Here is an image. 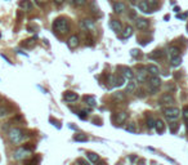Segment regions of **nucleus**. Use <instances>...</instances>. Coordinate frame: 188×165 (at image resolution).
Returning a JSON list of instances; mask_svg holds the SVG:
<instances>
[{"label": "nucleus", "mask_w": 188, "mask_h": 165, "mask_svg": "<svg viewBox=\"0 0 188 165\" xmlns=\"http://www.w3.org/2000/svg\"><path fill=\"white\" fill-rule=\"evenodd\" d=\"M135 26H137L138 30L143 31V30H147L150 23H148V21L147 19H144V18H137L135 19Z\"/></svg>", "instance_id": "obj_7"}, {"label": "nucleus", "mask_w": 188, "mask_h": 165, "mask_svg": "<svg viewBox=\"0 0 188 165\" xmlns=\"http://www.w3.org/2000/svg\"><path fill=\"white\" fill-rule=\"evenodd\" d=\"M88 159L92 161V163H98L99 161V156L94 152H88Z\"/></svg>", "instance_id": "obj_28"}, {"label": "nucleus", "mask_w": 188, "mask_h": 165, "mask_svg": "<svg viewBox=\"0 0 188 165\" xmlns=\"http://www.w3.org/2000/svg\"><path fill=\"white\" fill-rule=\"evenodd\" d=\"M131 35H133V27L131 26H126L124 28V31H122V38L128 39V38H130Z\"/></svg>", "instance_id": "obj_24"}, {"label": "nucleus", "mask_w": 188, "mask_h": 165, "mask_svg": "<svg viewBox=\"0 0 188 165\" xmlns=\"http://www.w3.org/2000/svg\"><path fill=\"white\" fill-rule=\"evenodd\" d=\"M160 103L161 105H170V103H174V97L169 94V93H165L160 97Z\"/></svg>", "instance_id": "obj_9"}, {"label": "nucleus", "mask_w": 188, "mask_h": 165, "mask_svg": "<svg viewBox=\"0 0 188 165\" xmlns=\"http://www.w3.org/2000/svg\"><path fill=\"white\" fill-rule=\"evenodd\" d=\"M148 85L151 86H155V88H160L161 85V79L158 76H151L148 79Z\"/></svg>", "instance_id": "obj_11"}, {"label": "nucleus", "mask_w": 188, "mask_h": 165, "mask_svg": "<svg viewBox=\"0 0 188 165\" xmlns=\"http://www.w3.org/2000/svg\"><path fill=\"white\" fill-rule=\"evenodd\" d=\"M126 130L130 132V133H135V132H137V127H135L134 123H130V124H128V127H126Z\"/></svg>", "instance_id": "obj_32"}, {"label": "nucleus", "mask_w": 188, "mask_h": 165, "mask_svg": "<svg viewBox=\"0 0 188 165\" xmlns=\"http://www.w3.org/2000/svg\"><path fill=\"white\" fill-rule=\"evenodd\" d=\"M76 164H77V165H90V164H89V163H88V161H86L85 159H81V157L76 160Z\"/></svg>", "instance_id": "obj_39"}, {"label": "nucleus", "mask_w": 188, "mask_h": 165, "mask_svg": "<svg viewBox=\"0 0 188 165\" xmlns=\"http://www.w3.org/2000/svg\"><path fill=\"white\" fill-rule=\"evenodd\" d=\"M64 1V0H54V3H56V4L57 5H61V4H62V3Z\"/></svg>", "instance_id": "obj_46"}, {"label": "nucleus", "mask_w": 188, "mask_h": 165, "mask_svg": "<svg viewBox=\"0 0 188 165\" xmlns=\"http://www.w3.org/2000/svg\"><path fill=\"white\" fill-rule=\"evenodd\" d=\"M80 26H81L83 30H86V31H90L95 27V23H94L93 19H89V18H85V19H81L80 21Z\"/></svg>", "instance_id": "obj_5"}, {"label": "nucleus", "mask_w": 188, "mask_h": 165, "mask_svg": "<svg viewBox=\"0 0 188 165\" xmlns=\"http://www.w3.org/2000/svg\"><path fill=\"white\" fill-rule=\"evenodd\" d=\"M130 54H131V57H138L139 54H141V50H138V49H131V50H130Z\"/></svg>", "instance_id": "obj_40"}, {"label": "nucleus", "mask_w": 188, "mask_h": 165, "mask_svg": "<svg viewBox=\"0 0 188 165\" xmlns=\"http://www.w3.org/2000/svg\"><path fill=\"white\" fill-rule=\"evenodd\" d=\"M155 128H156V130H157V133L158 134H161V133H164L165 132V124H164V121L163 120H156V124H155Z\"/></svg>", "instance_id": "obj_19"}, {"label": "nucleus", "mask_w": 188, "mask_h": 165, "mask_svg": "<svg viewBox=\"0 0 188 165\" xmlns=\"http://www.w3.org/2000/svg\"><path fill=\"white\" fill-rule=\"evenodd\" d=\"M113 98L115 99H117V101H124L125 99V96H124V93H121V92H116V93H113Z\"/></svg>", "instance_id": "obj_30"}, {"label": "nucleus", "mask_w": 188, "mask_h": 165, "mask_svg": "<svg viewBox=\"0 0 188 165\" xmlns=\"http://www.w3.org/2000/svg\"><path fill=\"white\" fill-rule=\"evenodd\" d=\"M84 101H85V103L89 106L90 108H93V107H95L97 106V101H95V98H94L93 96H85L84 97Z\"/></svg>", "instance_id": "obj_17"}, {"label": "nucleus", "mask_w": 188, "mask_h": 165, "mask_svg": "<svg viewBox=\"0 0 188 165\" xmlns=\"http://www.w3.org/2000/svg\"><path fill=\"white\" fill-rule=\"evenodd\" d=\"M182 115H183V118H184V120H188V106H184L183 107V111H182Z\"/></svg>", "instance_id": "obj_38"}, {"label": "nucleus", "mask_w": 188, "mask_h": 165, "mask_svg": "<svg viewBox=\"0 0 188 165\" xmlns=\"http://www.w3.org/2000/svg\"><path fill=\"white\" fill-rule=\"evenodd\" d=\"M144 96H146L144 90H143V89H139V90H138V93H137V97H139V98H143Z\"/></svg>", "instance_id": "obj_41"}, {"label": "nucleus", "mask_w": 188, "mask_h": 165, "mask_svg": "<svg viewBox=\"0 0 188 165\" xmlns=\"http://www.w3.org/2000/svg\"><path fill=\"white\" fill-rule=\"evenodd\" d=\"M164 57V52L163 50H153L151 54H148V58L151 59H158V58Z\"/></svg>", "instance_id": "obj_20"}, {"label": "nucleus", "mask_w": 188, "mask_h": 165, "mask_svg": "<svg viewBox=\"0 0 188 165\" xmlns=\"http://www.w3.org/2000/svg\"><path fill=\"white\" fill-rule=\"evenodd\" d=\"M67 1H69L70 4H74V1H75V0H67Z\"/></svg>", "instance_id": "obj_51"}, {"label": "nucleus", "mask_w": 188, "mask_h": 165, "mask_svg": "<svg viewBox=\"0 0 188 165\" xmlns=\"http://www.w3.org/2000/svg\"><path fill=\"white\" fill-rule=\"evenodd\" d=\"M134 90H135V83L134 81L128 83V85H126V88H125V93H133Z\"/></svg>", "instance_id": "obj_27"}, {"label": "nucleus", "mask_w": 188, "mask_h": 165, "mask_svg": "<svg viewBox=\"0 0 188 165\" xmlns=\"http://www.w3.org/2000/svg\"><path fill=\"white\" fill-rule=\"evenodd\" d=\"M164 114L169 120H175V119L179 118V115L182 112H180V110L178 107H166L164 108Z\"/></svg>", "instance_id": "obj_3"}, {"label": "nucleus", "mask_w": 188, "mask_h": 165, "mask_svg": "<svg viewBox=\"0 0 188 165\" xmlns=\"http://www.w3.org/2000/svg\"><path fill=\"white\" fill-rule=\"evenodd\" d=\"M146 3L148 4V6L155 8V6H157V4H158V0H146Z\"/></svg>", "instance_id": "obj_35"}, {"label": "nucleus", "mask_w": 188, "mask_h": 165, "mask_svg": "<svg viewBox=\"0 0 188 165\" xmlns=\"http://www.w3.org/2000/svg\"><path fill=\"white\" fill-rule=\"evenodd\" d=\"M26 165H36L35 161H28V163H26Z\"/></svg>", "instance_id": "obj_48"}, {"label": "nucleus", "mask_w": 188, "mask_h": 165, "mask_svg": "<svg viewBox=\"0 0 188 165\" xmlns=\"http://www.w3.org/2000/svg\"><path fill=\"white\" fill-rule=\"evenodd\" d=\"M9 114V108L5 107V106H0V118H4Z\"/></svg>", "instance_id": "obj_31"}, {"label": "nucleus", "mask_w": 188, "mask_h": 165, "mask_svg": "<svg viewBox=\"0 0 188 165\" xmlns=\"http://www.w3.org/2000/svg\"><path fill=\"white\" fill-rule=\"evenodd\" d=\"M28 155H30V151L26 150L25 147H21V148H18V150L14 151L13 157H14L16 160H23V159H26V157L28 156Z\"/></svg>", "instance_id": "obj_4"}, {"label": "nucleus", "mask_w": 188, "mask_h": 165, "mask_svg": "<svg viewBox=\"0 0 188 165\" xmlns=\"http://www.w3.org/2000/svg\"><path fill=\"white\" fill-rule=\"evenodd\" d=\"M113 84H115V86H122L125 84V77L122 75H115L113 76Z\"/></svg>", "instance_id": "obj_18"}, {"label": "nucleus", "mask_w": 188, "mask_h": 165, "mask_svg": "<svg viewBox=\"0 0 188 165\" xmlns=\"http://www.w3.org/2000/svg\"><path fill=\"white\" fill-rule=\"evenodd\" d=\"M138 9L142 13H144V14H148V13L152 12V11H150V6H148V4L146 1H139L138 3Z\"/></svg>", "instance_id": "obj_14"}, {"label": "nucleus", "mask_w": 188, "mask_h": 165, "mask_svg": "<svg viewBox=\"0 0 188 165\" xmlns=\"http://www.w3.org/2000/svg\"><path fill=\"white\" fill-rule=\"evenodd\" d=\"M179 48H177V47H170L169 48V52H168V53H169V57L170 58H175V57H178L179 56Z\"/></svg>", "instance_id": "obj_22"}, {"label": "nucleus", "mask_w": 188, "mask_h": 165, "mask_svg": "<svg viewBox=\"0 0 188 165\" xmlns=\"http://www.w3.org/2000/svg\"><path fill=\"white\" fill-rule=\"evenodd\" d=\"M146 70H147L148 74H151V76H157L158 72H160V70H158L157 66H155V64H148L147 67H146Z\"/></svg>", "instance_id": "obj_15"}, {"label": "nucleus", "mask_w": 188, "mask_h": 165, "mask_svg": "<svg viewBox=\"0 0 188 165\" xmlns=\"http://www.w3.org/2000/svg\"><path fill=\"white\" fill-rule=\"evenodd\" d=\"M9 140H11L12 143H14V144H19L22 141H23V138H25V134H23V132L19 128H12L11 130H9Z\"/></svg>", "instance_id": "obj_2"}, {"label": "nucleus", "mask_w": 188, "mask_h": 165, "mask_svg": "<svg viewBox=\"0 0 188 165\" xmlns=\"http://www.w3.org/2000/svg\"><path fill=\"white\" fill-rule=\"evenodd\" d=\"M86 4V0H75L74 1V5H76V6H84Z\"/></svg>", "instance_id": "obj_37"}, {"label": "nucleus", "mask_w": 188, "mask_h": 165, "mask_svg": "<svg viewBox=\"0 0 188 165\" xmlns=\"http://www.w3.org/2000/svg\"><path fill=\"white\" fill-rule=\"evenodd\" d=\"M148 89H150V92H151V94H155V93L158 90V88H155V86H151V85H148Z\"/></svg>", "instance_id": "obj_42"}, {"label": "nucleus", "mask_w": 188, "mask_h": 165, "mask_svg": "<svg viewBox=\"0 0 188 165\" xmlns=\"http://www.w3.org/2000/svg\"><path fill=\"white\" fill-rule=\"evenodd\" d=\"M126 119H128V114H126V112H117V114H116V121H117L119 124L125 123Z\"/></svg>", "instance_id": "obj_21"}, {"label": "nucleus", "mask_w": 188, "mask_h": 165, "mask_svg": "<svg viewBox=\"0 0 188 165\" xmlns=\"http://www.w3.org/2000/svg\"><path fill=\"white\" fill-rule=\"evenodd\" d=\"M35 1H36L39 5H43V4H45V3L48 1V0H35Z\"/></svg>", "instance_id": "obj_44"}, {"label": "nucleus", "mask_w": 188, "mask_h": 165, "mask_svg": "<svg viewBox=\"0 0 188 165\" xmlns=\"http://www.w3.org/2000/svg\"><path fill=\"white\" fill-rule=\"evenodd\" d=\"M63 99L66 102H69V103H72V102H75L77 99V94L76 93H74V92H66L63 94Z\"/></svg>", "instance_id": "obj_10"}, {"label": "nucleus", "mask_w": 188, "mask_h": 165, "mask_svg": "<svg viewBox=\"0 0 188 165\" xmlns=\"http://www.w3.org/2000/svg\"><path fill=\"white\" fill-rule=\"evenodd\" d=\"M137 79H138L139 83H144L146 80L148 79V72H147V70H146V67H141V69L138 70Z\"/></svg>", "instance_id": "obj_6"}, {"label": "nucleus", "mask_w": 188, "mask_h": 165, "mask_svg": "<svg viewBox=\"0 0 188 165\" xmlns=\"http://www.w3.org/2000/svg\"><path fill=\"white\" fill-rule=\"evenodd\" d=\"M155 124H156V120H155L152 116H148L147 118V127H148V129H153Z\"/></svg>", "instance_id": "obj_29"}, {"label": "nucleus", "mask_w": 188, "mask_h": 165, "mask_svg": "<svg viewBox=\"0 0 188 165\" xmlns=\"http://www.w3.org/2000/svg\"><path fill=\"white\" fill-rule=\"evenodd\" d=\"M74 141H76V142H86L88 141V137H86V134L77 133V134L74 135Z\"/></svg>", "instance_id": "obj_23"}, {"label": "nucleus", "mask_w": 188, "mask_h": 165, "mask_svg": "<svg viewBox=\"0 0 188 165\" xmlns=\"http://www.w3.org/2000/svg\"><path fill=\"white\" fill-rule=\"evenodd\" d=\"M177 18L186 19V18H187V14H186V13H182V14H179V13H178V14H177Z\"/></svg>", "instance_id": "obj_43"}, {"label": "nucleus", "mask_w": 188, "mask_h": 165, "mask_svg": "<svg viewBox=\"0 0 188 165\" xmlns=\"http://www.w3.org/2000/svg\"><path fill=\"white\" fill-rule=\"evenodd\" d=\"M130 17H131V18H135V12H134V11H130ZM135 19H137V18H135Z\"/></svg>", "instance_id": "obj_47"}, {"label": "nucleus", "mask_w": 188, "mask_h": 165, "mask_svg": "<svg viewBox=\"0 0 188 165\" xmlns=\"http://www.w3.org/2000/svg\"><path fill=\"white\" fill-rule=\"evenodd\" d=\"M77 115H79V118L81 119V120H85V119H86V116H88V111H85V110H83V111H80Z\"/></svg>", "instance_id": "obj_36"}, {"label": "nucleus", "mask_w": 188, "mask_h": 165, "mask_svg": "<svg viewBox=\"0 0 188 165\" xmlns=\"http://www.w3.org/2000/svg\"><path fill=\"white\" fill-rule=\"evenodd\" d=\"M110 27H111L112 31L115 32H122V26H121V22L117 21V19H111L110 21Z\"/></svg>", "instance_id": "obj_8"}, {"label": "nucleus", "mask_w": 188, "mask_h": 165, "mask_svg": "<svg viewBox=\"0 0 188 165\" xmlns=\"http://www.w3.org/2000/svg\"><path fill=\"white\" fill-rule=\"evenodd\" d=\"M122 71V76L125 77V80H133V77H134V72L131 71V69H129V67H122L121 69Z\"/></svg>", "instance_id": "obj_12"}, {"label": "nucleus", "mask_w": 188, "mask_h": 165, "mask_svg": "<svg viewBox=\"0 0 188 165\" xmlns=\"http://www.w3.org/2000/svg\"><path fill=\"white\" fill-rule=\"evenodd\" d=\"M19 6H21L22 9H25V11H30L32 8V4L30 3V0H23V1L19 3Z\"/></svg>", "instance_id": "obj_25"}, {"label": "nucleus", "mask_w": 188, "mask_h": 165, "mask_svg": "<svg viewBox=\"0 0 188 165\" xmlns=\"http://www.w3.org/2000/svg\"><path fill=\"white\" fill-rule=\"evenodd\" d=\"M86 41H88V45H93V44H94V43H93V39L90 38V36L88 38V40H86ZM86 41H85V43H86Z\"/></svg>", "instance_id": "obj_45"}, {"label": "nucleus", "mask_w": 188, "mask_h": 165, "mask_svg": "<svg viewBox=\"0 0 188 165\" xmlns=\"http://www.w3.org/2000/svg\"><path fill=\"white\" fill-rule=\"evenodd\" d=\"M97 165H107L105 161H98V163H97Z\"/></svg>", "instance_id": "obj_49"}, {"label": "nucleus", "mask_w": 188, "mask_h": 165, "mask_svg": "<svg viewBox=\"0 0 188 165\" xmlns=\"http://www.w3.org/2000/svg\"><path fill=\"white\" fill-rule=\"evenodd\" d=\"M53 30L54 32H57V34H67V32L70 31V25H69V21H67L66 18L63 17H59L57 18L56 21L53 22Z\"/></svg>", "instance_id": "obj_1"}, {"label": "nucleus", "mask_w": 188, "mask_h": 165, "mask_svg": "<svg viewBox=\"0 0 188 165\" xmlns=\"http://www.w3.org/2000/svg\"><path fill=\"white\" fill-rule=\"evenodd\" d=\"M35 39H36V36L30 39V40H26L25 43H23V47H34V45H35Z\"/></svg>", "instance_id": "obj_33"}, {"label": "nucleus", "mask_w": 188, "mask_h": 165, "mask_svg": "<svg viewBox=\"0 0 188 165\" xmlns=\"http://www.w3.org/2000/svg\"><path fill=\"white\" fill-rule=\"evenodd\" d=\"M178 129H179V124H178V123H171V124H170V130H171V133H175Z\"/></svg>", "instance_id": "obj_34"}, {"label": "nucleus", "mask_w": 188, "mask_h": 165, "mask_svg": "<svg viewBox=\"0 0 188 165\" xmlns=\"http://www.w3.org/2000/svg\"><path fill=\"white\" fill-rule=\"evenodd\" d=\"M67 45L71 48V49H74V48H76L77 45H79V38L76 36V35H72L70 39H69V41H67Z\"/></svg>", "instance_id": "obj_16"}, {"label": "nucleus", "mask_w": 188, "mask_h": 165, "mask_svg": "<svg viewBox=\"0 0 188 165\" xmlns=\"http://www.w3.org/2000/svg\"><path fill=\"white\" fill-rule=\"evenodd\" d=\"M174 11H175L177 13H179V12H180V8H179V6H175V8H174Z\"/></svg>", "instance_id": "obj_50"}, {"label": "nucleus", "mask_w": 188, "mask_h": 165, "mask_svg": "<svg viewBox=\"0 0 188 165\" xmlns=\"http://www.w3.org/2000/svg\"><path fill=\"white\" fill-rule=\"evenodd\" d=\"M124 11H126V5L124 4V3H121V1H117V3H115L113 4V12L115 13H122Z\"/></svg>", "instance_id": "obj_13"}, {"label": "nucleus", "mask_w": 188, "mask_h": 165, "mask_svg": "<svg viewBox=\"0 0 188 165\" xmlns=\"http://www.w3.org/2000/svg\"><path fill=\"white\" fill-rule=\"evenodd\" d=\"M180 63H182V58H180L179 56L175 57V58H171L170 64H171L173 67H178V66H180Z\"/></svg>", "instance_id": "obj_26"}, {"label": "nucleus", "mask_w": 188, "mask_h": 165, "mask_svg": "<svg viewBox=\"0 0 188 165\" xmlns=\"http://www.w3.org/2000/svg\"><path fill=\"white\" fill-rule=\"evenodd\" d=\"M187 31H188V23H187Z\"/></svg>", "instance_id": "obj_53"}, {"label": "nucleus", "mask_w": 188, "mask_h": 165, "mask_svg": "<svg viewBox=\"0 0 188 165\" xmlns=\"http://www.w3.org/2000/svg\"><path fill=\"white\" fill-rule=\"evenodd\" d=\"M187 128H188V120H187Z\"/></svg>", "instance_id": "obj_52"}]
</instances>
